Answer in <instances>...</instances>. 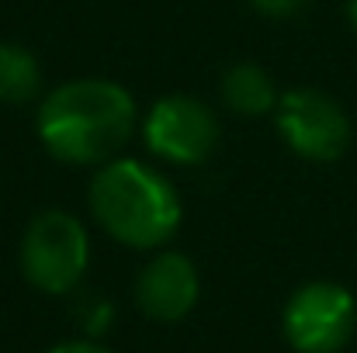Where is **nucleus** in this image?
I'll return each instance as SVG.
<instances>
[{"instance_id":"obj_1","label":"nucleus","mask_w":357,"mask_h":353,"mask_svg":"<svg viewBox=\"0 0 357 353\" xmlns=\"http://www.w3.org/2000/svg\"><path fill=\"white\" fill-rule=\"evenodd\" d=\"M38 139L73 166L115 159L135 128V101L112 80H70L56 87L38 108Z\"/></svg>"},{"instance_id":"obj_2","label":"nucleus","mask_w":357,"mask_h":353,"mask_svg":"<svg viewBox=\"0 0 357 353\" xmlns=\"http://www.w3.org/2000/svg\"><path fill=\"white\" fill-rule=\"evenodd\" d=\"M94 222L132 249H160L181 226L174 184L139 159H108L91 184Z\"/></svg>"},{"instance_id":"obj_3","label":"nucleus","mask_w":357,"mask_h":353,"mask_svg":"<svg viewBox=\"0 0 357 353\" xmlns=\"http://www.w3.org/2000/svg\"><path fill=\"white\" fill-rule=\"evenodd\" d=\"M91 263V239L77 215L42 212L21 239V274L45 295L73 291Z\"/></svg>"},{"instance_id":"obj_4","label":"nucleus","mask_w":357,"mask_h":353,"mask_svg":"<svg viewBox=\"0 0 357 353\" xmlns=\"http://www.w3.org/2000/svg\"><path fill=\"white\" fill-rule=\"evenodd\" d=\"M354 298L347 288L316 281L298 288L284 305V336L298 353H337L354 333Z\"/></svg>"},{"instance_id":"obj_5","label":"nucleus","mask_w":357,"mask_h":353,"mask_svg":"<svg viewBox=\"0 0 357 353\" xmlns=\"http://www.w3.org/2000/svg\"><path fill=\"white\" fill-rule=\"evenodd\" d=\"M146 146L167 163H205L219 142V118L195 97H163L149 108L142 125Z\"/></svg>"},{"instance_id":"obj_6","label":"nucleus","mask_w":357,"mask_h":353,"mask_svg":"<svg viewBox=\"0 0 357 353\" xmlns=\"http://www.w3.org/2000/svg\"><path fill=\"white\" fill-rule=\"evenodd\" d=\"M278 128L284 142L305 159H337L351 142V125L337 101L319 91H288L278 108Z\"/></svg>"},{"instance_id":"obj_7","label":"nucleus","mask_w":357,"mask_h":353,"mask_svg":"<svg viewBox=\"0 0 357 353\" xmlns=\"http://www.w3.org/2000/svg\"><path fill=\"white\" fill-rule=\"evenodd\" d=\"M198 270L184 253H156L139 281H135V305L156 322H177L198 305Z\"/></svg>"},{"instance_id":"obj_8","label":"nucleus","mask_w":357,"mask_h":353,"mask_svg":"<svg viewBox=\"0 0 357 353\" xmlns=\"http://www.w3.org/2000/svg\"><path fill=\"white\" fill-rule=\"evenodd\" d=\"M222 101L236 111V115L246 118H257V115H267L278 108V91H274V80L253 66V63H239L233 66L226 77H222Z\"/></svg>"},{"instance_id":"obj_9","label":"nucleus","mask_w":357,"mask_h":353,"mask_svg":"<svg viewBox=\"0 0 357 353\" xmlns=\"http://www.w3.org/2000/svg\"><path fill=\"white\" fill-rule=\"evenodd\" d=\"M42 70L24 45H0V101L24 104L38 94Z\"/></svg>"},{"instance_id":"obj_10","label":"nucleus","mask_w":357,"mask_h":353,"mask_svg":"<svg viewBox=\"0 0 357 353\" xmlns=\"http://www.w3.org/2000/svg\"><path fill=\"white\" fill-rule=\"evenodd\" d=\"M73 319H77V326H80L87 336H101V333L112 326L115 312H112V305H108L101 295H80L77 305H73Z\"/></svg>"},{"instance_id":"obj_11","label":"nucleus","mask_w":357,"mask_h":353,"mask_svg":"<svg viewBox=\"0 0 357 353\" xmlns=\"http://www.w3.org/2000/svg\"><path fill=\"white\" fill-rule=\"evenodd\" d=\"M257 10H264V14H274V17H281V14H291V10H298L302 3H309V0H250Z\"/></svg>"},{"instance_id":"obj_12","label":"nucleus","mask_w":357,"mask_h":353,"mask_svg":"<svg viewBox=\"0 0 357 353\" xmlns=\"http://www.w3.org/2000/svg\"><path fill=\"white\" fill-rule=\"evenodd\" d=\"M49 353H112V350L101 347V343H94V340H73V343H59V347H52Z\"/></svg>"},{"instance_id":"obj_13","label":"nucleus","mask_w":357,"mask_h":353,"mask_svg":"<svg viewBox=\"0 0 357 353\" xmlns=\"http://www.w3.org/2000/svg\"><path fill=\"white\" fill-rule=\"evenodd\" d=\"M347 14H351V21L357 24V0H347Z\"/></svg>"}]
</instances>
